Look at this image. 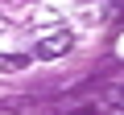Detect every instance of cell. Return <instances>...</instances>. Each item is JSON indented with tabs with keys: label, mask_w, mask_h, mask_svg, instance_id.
I'll use <instances>...</instances> for the list:
<instances>
[{
	"label": "cell",
	"mask_w": 124,
	"mask_h": 115,
	"mask_svg": "<svg viewBox=\"0 0 124 115\" xmlns=\"http://www.w3.org/2000/svg\"><path fill=\"white\" fill-rule=\"evenodd\" d=\"M25 66H29V58H25V53H0V70H4V74L25 70Z\"/></svg>",
	"instance_id": "cell-2"
},
{
	"label": "cell",
	"mask_w": 124,
	"mask_h": 115,
	"mask_svg": "<svg viewBox=\"0 0 124 115\" xmlns=\"http://www.w3.org/2000/svg\"><path fill=\"white\" fill-rule=\"evenodd\" d=\"M70 49H75V33L70 29H54V33H46L37 41V58H46V62H54V58L70 53Z\"/></svg>",
	"instance_id": "cell-1"
}]
</instances>
